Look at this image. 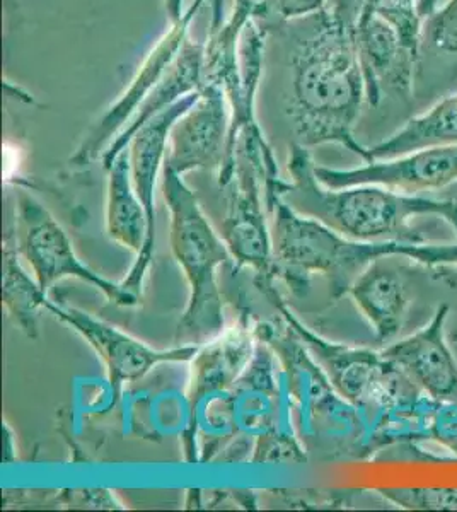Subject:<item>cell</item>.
Here are the masks:
<instances>
[{
  "instance_id": "obj_10",
  "label": "cell",
  "mask_w": 457,
  "mask_h": 512,
  "mask_svg": "<svg viewBox=\"0 0 457 512\" xmlns=\"http://www.w3.org/2000/svg\"><path fill=\"white\" fill-rule=\"evenodd\" d=\"M231 130V106L219 88L203 84L197 103L174 123L164 166L186 175L190 171H220Z\"/></svg>"
},
{
  "instance_id": "obj_24",
  "label": "cell",
  "mask_w": 457,
  "mask_h": 512,
  "mask_svg": "<svg viewBox=\"0 0 457 512\" xmlns=\"http://www.w3.org/2000/svg\"><path fill=\"white\" fill-rule=\"evenodd\" d=\"M440 0H418V14L422 19L429 18L430 14L439 7Z\"/></svg>"
},
{
  "instance_id": "obj_13",
  "label": "cell",
  "mask_w": 457,
  "mask_h": 512,
  "mask_svg": "<svg viewBox=\"0 0 457 512\" xmlns=\"http://www.w3.org/2000/svg\"><path fill=\"white\" fill-rule=\"evenodd\" d=\"M106 231L113 241L137 255L122 286L140 297L156 246L152 245L147 212L135 192L128 149L118 154L108 169Z\"/></svg>"
},
{
  "instance_id": "obj_1",
  "label": "cell",
  "mask_w": 457,
  "mask_h": 512,
  "mask_svg": "<svg viewBox=\"0 0 457 512\" xmlns=\"http://www.w3.org/2000/svg\"><path fill=\"white\" fill-rule=\"evenodd\" d=\"M360 11L342 2L304 19L289 53V117L304 147L340 144L371 161L369 147L353 137L365 96L357 45Z\"/></svg>"
},
{
  "instance_id": "obj_23",
  "label": "cell",
  "mask_w": 457,
  "mask_h": 512,
  "mask_svg": "<svg viewBox=\"0 0 457 512\" xmlns=\"http://www.w3.org/2000/svg\"><path fill=\"white\" fill-rule=\"evenodd\" d=\"M326 7V0H256V21L263 30L307 18Z\"/></svg>"
},
{
  "instance_id": "obj_17",
  "label": "cell",
  "mask_w": 457,
  "mask_h": 512,
  "mask_svg": "<svg viewBox=\"0 0 457 512\" xmlns=\"http://www.w3.org/2000/svg\"><path fill=\"white\" fill-rule=\"evenodd\" d=\"M394 256H381L355 279L348 294L371 323L379 342L400 333L410 304L405 277Z\"/></svg>"
},
{
  "instance_id": "obj_19",
  "label": "cell",
  "mask_w": 457,
  "mask_h": 512,
  "mask_svg": "<svg viewBox=\"0 0 457 512\" xmlns=\"http://www.w3.org/2000/svg\"><path fill=\"white\" fill-rule=\"evenodd\" d=\"M457 144V93L440 98L430 110L410 118L405 127L369 147L371 161H388L429 147Z\"/></svg>"
},
{
  "instance_id": "obj_4",
  "label": "cell",
  "mask_w": 457,
  "mask_h": 512,
  "mask_svg": "<svg viewBox=\"0 0 457 512\" xmlns=\"http://www.w3.org/2000/svg\"><path fill=\"white\" fill-rule=\"evenodd\" d=\"M162 195L171 212V250L190 286L188 306L174 340L178 345H202L226 330L217 268L236 260L226 241L210 226L183 176L164 164Z\"/></svg>"
},
{
  "instance_id": "obj_21",
  "label": "cell",
  "mask_w": 457,
  "mask_h": 512,
  "mask_svg": "<svg viewBox=\"0 0 457 512\" xmlns=\"http://www.w3.org/2000/svg\"><path fill=\"white\" fill-rule=\"evenodd\" d=\"M418 0H379L372 14H379L393 26L401 43L411 52L420 53L423 19L418 14Z\"/></svg>"
},
{
  "instance_id": "obj_20",
  "label": "cell",
  "mask_w": 457,
  "mask_h": 512,
  "mask_svg": "<svg viewBox=\"0 0 457 512\" xmlns=\"http://www.w3.org/2000/svg\"><path fill=\"white\" fill-rule=\"evenodd\" d=\"M2 299L12 321L26 337L38 338V315L45 308L48 294L41 291L40 284L31 280L23 265L19 263V253L6 233L4 241V279H2Z\"/></svg>"
},
{
  "instance_id": "obj_18",
  "label": "cell",
  "mask_w": 457,
  "mask_h": 512,
  "mask_svg": "<svg viewBox=\"0 0 457 512\" xmlns=\"http://www.w3.org/2000/svg\"><path fill=\"white\" fill-rule=\"evenodd\" d=\"M202 91V89H200ZM200 91L188 94L166 110L157 113L144 127H140L134 139L128 146L130 152V166H132V180H134L135 192L140 202L144 205L151 227L152 245L156 246V193L157 175L166 159L168 151L169 135L174 123L178 122L191 106L200 98Z\"/></svg>"
},
{
  "instance_id": "obj_11",
  "label": "cell",
  "mask_w": 457,
  "mask_h": 512,
  "mask_svg": "<svg viewBox=\"0 0 457 512\" xmlns=\"http://www.w3.org/2000/svg\"><path fill=\"white\" fill-rule=\"evenodd\" d=\"M357 45L369 105H381L384 98L400 105L415 106V72L418 55L401 43L393 26L379 14L357 23Z\"/></svg>"
},
{
  "instance_id": "obj_25",
  "label": "cell",
  "mask_w": 457,
  "mask_h": 512,
  "mask_svg": "<svg viewBox=\"0 0 457 512\" xmlns=\"http://www.w3.org/2000/svg\"><path fill=\"white\" fill-rule=\"evenodd\" d=\"M377 2H379V0H364V2H362V9H360L357 23H364V21L371 18L372 12L376 9Z\"/></svg>"
},
{
  "instance_id": "obj_12",
  "label": "cell",
  "mask_w": 457,
  "mask_h": 512,
  "mask_svg": "<svg viewBox=\"0 0 457 512\" xmlns=\"http://www.w3.org/2000/svg\"><path fill=\"white\" fill-rule=\"evenodd\" d=\"M447 316L449 306L442 304L429 325L389 345L381 354L435 400L457 403V364L446 342Z\"/></svg>"
},
{
  "instance_id": "obj_14",
  "label": "cell",
  "mask_w": 457,
  "mask_h": 512,
  "mask_svg": "<svg viewBox=\"0 0 457 512\" xmlns=\"http://www.w3.org/2000/svg\"><path fill=\"white\" fill-rule=\"evenodd\" d=\"M253 326L246 321L224 330L219 337L200 345L191 359V378L188 386L190 417L205 403L220 398V393L231 391L253 359L256 350Z\"/></svg>"
},
{
  "instance_id": "obj_2",
  "label": "cell",
  "mask_w": 457,
  "mask_h": 512,
  "mask_svg": "<svg viewBox=\"0 0 457 512\" xmlns=\"http://www.w3.org/2000/svg\"><path fill=\"white\" fill-rule=\"evenodd\" d=\"M314 168L307 147L294 144L289 158L292 178L280 190V198L299 216L321 222L345 238L422 245L425 238L410 226L413 217L442 216L449 222L456 216L457 200L406 195L379 185L326 188Z\"/></svg>"
},
{
  "instance_id": "obj_15",
  "label": "cell",
  "mask_w": 457,
  "mask_h": 512,
  "mask_svg": "<svg viewBox=\"0 0 457 512\" xmlns=\"http://www.w3.org/2000/svg\"><path fill=\"white\" fill-rule=\"evenodd\" d=\"M457 88V0L437 7L423 19L415 72V106L434 103Z\"/></svg>"
},
{
  "instance_id": "obj_22",
  "label": "cell",
  "mask_w": 457,
  "mask_h": 512,
  "mask_svg": "<svg viewBox=\"0 0 457 512\" xmlns=\"http://www.w3.org/2000/svg\"><path fill=\"white\" fill-rule=\"evenodd\" d=\"M388 501L415 511H457V489H386Z\"/></svg>"
},
{
  "instance_id": "obj_8",
  "label": "cell",
  "mask_w": 457,
  "mask_h": 512,
  "mask_svg": "<svg viewBox=\"0 0 457 512\" xmlns=\"http://www.w3.org/2000/svg\"><path fill=\"white\" fill-rule=\"evenodd\" d=\"M45 309L79 333L101 357V361L105 362L108 381L115 398L120 395L123 384L139 381L152 367L168 362H190L200 349V345H178L169 350L152 349L82 309L52 303L50 299H47Z\"/></svg>"
},
{
  "instance_id": "obj_5",
  "label": "cell",
  "mask_w": 457,
  "mask_h": 512,
  "mask_svg": "<svg viewBox=\"0 0 457 512\" xmlns=\"http://www.w3.org/2000/svg\"><path fill=\"white\" fill-rule=\"evenodd\" d=\"M6 233L11 234L19 256H23L29 263L36 282L45 294L50 292L58 280L72 277L103 292L106 299L116 306L132 308L139 304L140 297L127 291L122 282H111L82 263L64 227L35 197L24 190L16 193L14 219Z\"/></svg>"
},
{
  "instance_id": "obj_3",
  "label": "cell",
  "mask_w": 457,
  "mask_h": 512,
  "mask_svg": "<svg viewBox=\"0 0 457 512\" xmlns=\"http://www.w3.org/2000/svg\"><path fill=\"white\" fill-rule=\"evenodd\" d=\"M265 207L272 217L277 275L284 277L290 287L304 284L311 275H323L330 284L331 299L348 294L355 279L381 256H405L430 267L457 263V245L364 243L299 216L280 197L273 198Z\"/></svg>"
},
{
  "instance_id": "obj_9",
  "label": "cell",
  "mask_w": 457,
  "mask_h": 512,
  "mask_svg": "<svg viewBox=\"0 0 457 512\" xmlns=\"http://www.w3.org/2000/svg\"><path fill=\"white\" fill-rule=\"evenodd\" d=\"M326 188L379 185L406 195L437 192L457 181V144L411 152L388 161H372L353 169L314 168Z\"/></svg>"
},
{
  "instance_id": "obj_26",
  "label": "cell",
  "mask_w": 457,
  "mask_h": 512,
  "mask_svg": "<svg viewBox=\"0 0 457 512\" xmlns=\"http://www.w3.org/2000/svg\"><path fill=\"white\" fill-rule=\"evenodd\" d=\"M449 224H451V226L454 227V231H456L457 234V212L456 216L452 217L451 221H449Z\"/></svg>"
},
{
  "instance_id": "obj_6",
  "label": "cell",
  "mask_w": 457,
  "mask_h": 512,
  "mask_svg": "<svg viewBox=\"0 0 457 512\" xmlns=\"http://www.w3.org/2000/svg\"><path fill=\"white\" fill-rule=\"evenodd\" d=\"M263 175L255 161L238 147L236 168L227 183L226 216L220 222V236L226 241L238 267L253 268L255 284H268L277 277L273 258L272 231L261 205Z\"/></svg>"
},
{
  "instance_id": "obj_16",
  "label": "cell",
  "mask_w": 457,
  "mask_h": 512,
  "mask_svg": "<svg viewBox=\"0 0 457 512\" xmlns=\"http://www.w3.org/2000/svg\"><path fill=\"white\" fill-rule=\"evenodd\" d=\"M203 62H205V43L193 40L190 36L181 48L180 55L174 60V64L169 67L161 81L151 89V93L145 96L125 128L116 135V139L106 149L101 158L106 171L110 169L116 156L128 149L140 127H144L152 117H156L157 113L174 105L176 101H180L188 94L197 93L203 88Z\"/></svg>"
},
{
  "instance_id": "obj_7",
  "label": "cell",
  "mask_w": 457,
  "mask_h": 512,
  "mask_svg": "<svg viewBox=\"0 0 457 512\" xmlns=\"http://www.w3.org/2000/svg\"><path fill=\"white\" fill-rule=\"evenodd\" d=\"M203 2L205 0H195L183 16L169 19L171 28L162 35L161 40L157 41L156 47L147 53V57L137 70L130 86L125 89V93L116 99L115 103L91 125L87 134L82 137L81 144L74 152V156L70 158V164L74 168H86L99 159V156L103 158L108 146L125 128L145 96L151 93V89L161 81L169 67L174 64L176 57L180 55L185 41L190 38L188 26L191 19L195 18Z\"/></svg>"
}]
</instances>
